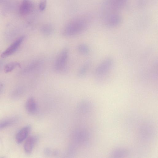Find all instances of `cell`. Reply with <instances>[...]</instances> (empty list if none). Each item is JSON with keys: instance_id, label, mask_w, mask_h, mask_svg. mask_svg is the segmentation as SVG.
<instances>
[{"instance_id": "cell-1", "label": "cell", "mask_w": 158, "mask_h": 158, "mask_svg": "<svg viewBox=\"0 0 158 158\" xmlns=\"http://www.w3.org/2000/svg\"><path fill=\"white\" fill-rule=\"evenodd\" d=\"M113 64V60L110 57L106 58L104 60L96 69V76L100 79L105 77L111 69Z\"/></svg>"}, {"instance_id": "cell-2", "label": "cell", "mask_w": 158, "mask_h": 158, "mask_svg": "<svg viewBox=\"0 0 158 158\" xmlns=\"http://www.w3.org/2000/svg\"><path fill=\"white\" fill-rule=\"evenodd\" d=\"M85 25L81 21H76L68 25L64 29L63 33L66 36H71L77 35L82 31Z\"/></svg>"}, {"instance_id": "cell-3", "label": "cell", "mask_w": 158, "mask_h": 158, "mask_svg": "<svg viewBox=\"0 0 158 158\" xmlns=\"http://www.w3.org/2000/svg\"><path fill=\"white\" fill-rule=\"evenodd\" d=\"M69 55V51L67 48L63 49L60 52L54 63V67L57 71L63 70L67 64Z\"/></svg>"}, {"instance_id": "cell-4", "label": "cell", "mask_w": 158, "mask_h": 158, "mask_svg": "<svg viewBox=\"0 0 158 158\" xmlns=\"http://www.w3.org/2000/svg\"><path fill=\"white\" fill-rule=\"evenodd\" d=\"M24 39V37L22 36L12 44L1 55L2 58H6L14 53L17 49Z\"/></svg>"}, {"instance_id": "cell-5", "label": "cell", "mask_w": 158, "mask_h": 158, "mask_svg": "<svg viewBox=\"0 0 158 158\" xmlns=\"http://www.w3.org/2000/svg\"><path fill=\"white\" fill-rule=\"evenodd\" d=\"M33 4L31 0H23L19 8V13L23 15L29 14L33 9Z\"/></svg>"}, {"instance_id": "cell-6", "label": "cell", "mask_w": 158, "mask_h": 158, "mask_svg": "<svg viewBox=\"0 0 158 158\" xmlns=\"http://www.w3.org/2000/svg\"><path fill=\"white\" fill-rule=\"evenodd\" d=\"M37 140V138L35 136H31L27 139L24 145V150L27 153H30L32 152Z\"/></svg>"}, {"instance_id": "cell-7", "label": "cell", "mask_w": 158, "mask_h": 158, "mask_svg": "<svg viewBox=\"0 0 158 158\" xmlns=\"http://www.w3.org/2000/svg\"><path fill=\"white\" fill-rule=\"evenodd\" d=\"M30 129V126H28L23 128L20 130L16 136V141L18 143H21L27 138Z\"/></svg>"}, {"instance_id": "cell-8", "label": "cell", "mask_w": 158, "mask_h": 158, "mask_svg": "<svg viewBox=\"0 0 158 158\" xmlns=\"http://www.w3.org/2000/svg\"><path fill=\"white\" fill-rule=\"evenodd\" d=\"M27 111L30 114H34L37 110V106L34 99L32 97L27 100L25 105Z\"/></svg>"}, {"instance_id": "cell-9", "label": "cell", "mask_w": 158, "mask_h": 158, "mask_svg": "<svg viewBox=\"0 0 158 158\" xmlns=\"http://www.w3.org/2000/svg\"><path fill=\"white\" fill-rule=\"evenodd\" d=\"M17 118L15 117H10L0 120V129H2L14 124L16 121Z\"/></svg>"}, {"instance_id": "cell-10", "label": "cell", "mask_w": 158, "mask_h": 158, "mask_svg": "<svg viewBox=\"0 0 158 158\" xmlns=\"http://www.w3.org/2000/svg\"><path fill=\"white\" fill-rule=\"evenodd\" d=\"M41 31L44 35L48 36L50 35L53 31V27L50 24H47L43 25L41 27Z\"/></svg>"}, {"instance_id": "cell-11", "label": "cell", "mask_w": 158, "mask_h": 158, "mask_svg": "<svg viewBox=\"0 0 158 158\" xmlns=\"http://www.w3.org/2000/svg\"><path fill=\"white\" fill-rule=\"evenodd\" d=\"M90 65L89 61L86 62L80 68L78 73L80 77H82L86 73Z\"/></svg>"}, {"instance_id": "cell-12", "label": "cell", "mask_w": 158, "mask_h": 158, "mask_svg": "<svg viewBox=\"0 0 158 158\" xmlns=\"http://www.w3.org/2000/svg\"><path fill=\"white\" fill-rule=\"evenodd\" d=\"M78 50L79 52L83 55H87L89 52V47L85 44H81L78 47Z\"/></svg>"}, {"instance_id": "cell-13", "label": "cell", "mask_w": 158, "mask_h": 158, "mask_svg": "<svg viewBox=\"0 0 158 158\" xmlns=\"http://www.w3.org/2000/svg\"><path fill=\"white\" fill-rule=\"evenodd\" d=\"M17 66H20V64L17 62H12L7 64L4 67V71L6 73L10 72Z\"/></svg>"}, {"instance_id": "cell-14", "label": "cell", "mask_w": 158, "mask_h": 158, "mask_svg": "<svg viewBox=\"0 0 158 158\" xmlns=\"http://www.w3.org/2000/svg\"><path fill=\"white\" fill-rule=\"evenodd\" d=\"M47 4L46 0H42L39 4V9L40 11H43L45 9Z\"/></svg>"}, {"instance_id": "cell-15", "label": "cell", "mask_w": 158, "mask_h": 158, "mask_svg": "<svg viewBox=\"0 0 158 158\" xmlns=\"http://www.w3.org/2000/svg\"><path fill=\"white\" fill-rule=\"evenodd\" d=\"M114 153L115 154V155H118V156H121L123 155H124L125 153V152H124L123 150H118L116 151Z\"/></svg>"}]
</instances>
